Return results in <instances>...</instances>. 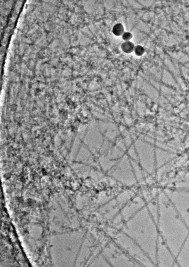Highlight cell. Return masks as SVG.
<instances>
[{
  "instance_id": "obj_4",
  "label": "cell",
  "mask_w": 189,
  "mask_h": 267,
  "mask_svg": "<svg viewBox=\"0 0 189 267\" xmlns=\"http://www.w3.org/2000/svg\"><path fill=\"white\" fill-rule=\"evenodd\" d=\"M134 51L137 56H141L144 53L145 49L142 46L137 45L135 46Z\"/></svg>"
},
{
  "instance_id": "obj_1",
  "label": "cell",
  "mask_w": 189,
  "mask_h": 267,
  "mask_svg": "<svg viewBox=\"0 0 189 267\" xmlns=\"http://www.w3.org/2000/svg\"><path fill=\"white\" fill-rule=\"evenodd\" d=\"M108 172L114 179L125 185H131L132 182L133 177L131 167L126 159L120 160Z\"/></svg>"
},
{
  "instance_id": "obj_2",
  "label": "cell",
  "mask_w": 189,
  "mask_h": 267,
  "mask_svg": "<svg viewBox=\"0 0 189 267\" xmlns=\"http://www.w3.org/2000/svg\"><path fill=\"white\" fill-rule=\"evenodd\" d=\"M134 44L132 42L129 41H124L121 46L122 50L126 53H130L133 52L135 47Z\"/></svg>"
},
{
  "instance_id": "obj_3",
  "label": "cell",
  "mask_w": 189,
  "mask_h": 267,
  "mask_svg": "<svg viewBox=\"0 0 189 267\" xmlns=\"http://www.w3.org/2000/svg\"><path fill=\"white\" fill-rule=\"evenodd\" d=\"M124 32V27L121 23H116L114 25L113 27L112 33L116 36H119L122 35Z\"/></svg>"
},
{
  "instance_id": "obj_5",
  "label": "cell",
  "mask_w": 189,
  "mask_h": 267,
  "mask_svg": "<svg viewBox=\"0 0 189 267\" xmlns=\"http://www.w3.org/2000/svg\"><path fill=\"white\" fill-rule=\"evenodd\" d=\"M122 39L125 41H129L133 37V35L130 32H124L122 35Z\"/></svg>"
}]
</instances>
